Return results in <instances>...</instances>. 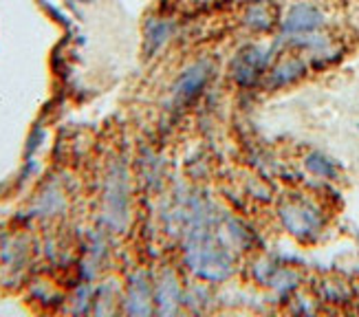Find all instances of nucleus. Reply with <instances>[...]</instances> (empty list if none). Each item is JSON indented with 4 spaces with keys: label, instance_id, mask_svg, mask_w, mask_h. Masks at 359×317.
<instances>
[{
    "label": "nucleus",
    "instance_id": "9d476101",
    "mask_svg": "<svg viewBox=\"0 0 359 317\" xmlns=\"http://www.w3.org/2000/svg\"><path fill=\"white\" fill-rule=\"evenodd\" d=\"M177 299H179V289H177V282L175 278H165L161 282V291H159V304L163 306V311H172L175 304H177Z\"/></svg>",
    "mask_w": 359,
    "mask_h": 317
},
{
    "label": "nucleus",
    "instance_id": "6e6552de",
    "mask_svg": "<svg viewBox=\"0 0 359 317\" xmlns=\"http://www.w3.org/2000/svg\"><path fill=\"white\" fill-rule=\"evenodd\" d=\"M170 38V25L168 22H150L146 34V53H154L165 40Z\"/></svg>",
    "mask_w": 359,
    "mask_h": 317
},
{
    "label": "nucleus",
    "instance_id": "0eeeda50",
    "mask_svg": "<svg viewBox=\"0 0 359 317\" xmlns=\"http://www.w3.org/2000/svg\"><path fill=\"white\" fill-rule=\"evenodd\" d=\"M276 22V15H273V9L258 0V3H252L247 9H245V25L252 27L254 31H269Z\"/></svg>",
    "mask_w": 359,
    "mask_h": 317
},
{
    "label": "nucleus",
    "instance_id": "20e7f679",
    "mask_svg": "<svg viewBox=\"0 0 359 317\" xmlns=\"http://www.w3.org/2000/svg\"><path fill=\"white\" fill-rule=\"evenodd\" d=\"M269 65V53L262 49L258 44H252V46H245V49L238 53V58L233 60L231 65V73L236 77V82L243 84V86H249L254 84L258 75L267 69Z\"/></svg>",
    "mask_w": 359,
    "mask_h": 317
},
{
    "label": "nucleus",
    "instance_id": "f03ea898",
    "mask_svg": "<svg viewBox=\"0 0 359 317\" xmlns=\"http://www.w3.org/2000/svg\"><path fill=\"white\" fill-rule=\"evenodd\" d=\"M326 22L324 13L311 3H298L289 9V13L283 20V38H295V36H306L316 34Z\"/></svg>",
    "mask_w": 359,
    "mask_h": 317
},
{
    "label": "nucleus",
    "instance_id": "7ed1b4c3",
    "mask_svg": "<svg viewBox=\"0 0 359 317\" xmlns=\"http://www.w3.org/2000/svg\"><path fill=\"white\" fill-rule=\"evenodd\" d=\"M280 218L283 225L300 238H309L320 231V214L309 203H287L280 208Z\"/></svg>",
    "mask_w": 359,
    "mask_h": 317
},
{
    "label": "nucleus",
    "instance_id": "9b49d317",
    "mask_svg": "<svg viewBox=\"0 0 359 317\" xmlns=\"http://www.w3.org/2000/svg\"><path fill=\"white\" fill-rule=\"evenodd\" d=\"M82 3H90V0H82Z\"/></svg>",
    "mask_w": 359,
    "mask_h": 317
},
{
    "label": "nucleus",
    "instance_id": "f257e3e1",
    "mask_svg": "<svg viewBox=\"0 0 359 317\" xmlns=\"http://www.w3.org/2000/svg\"><path fill=\"white\" fill-rule=\"evenodd\" d=\"M185 258L192 271L205 280H223L229 274V256L210 236L208 229L192 227L185 243Z\"/></svg>",
    "mask_w": 359,
    "mask_h": 317
},
{
    "label": "nucleus",
    "instance_id": "1a4fd4ad",
    "mask_svg": "<svg viewBox=\"0 0 359 317\" xmlns=\"http://www.w3.org/2000/svg\"><path fill=\"white\" fill-rule=\"evenodd\" d=\"M306 168L313 174H318V177H324V179H335L337 177V170H335L331 158H326L324 154H318V152L306 156Z\"/></svg>",
    "mask_w": 359,
    "mask_h": 317
},
{
    "label": "nucleus",
    "instance_id": "39448f33",
    "mask_svg": "<svg viewBox=\"0 0 359 317\" xmlns=\"http://www.w3.org/2000/svg\"><path fill=\"white\" fill-rule=\"evenodd\" d=\"M208 77H210V65H208V62H198V65L183 71V75L177 79V84L172 88L175 100L179 104H187L194 97V95H198L203 84L208 82Z\"/></svg>",
    "mask_w": 359,
    "mask_h": 317
},
{
    "label": "nucleus",
    "instance_id": "423d86ee",
    "mask_svg": "<svg viewBox=\"0 0 359 317\" xmlns=\"http://www.w3.org/2000/svg\"><path fill=\"white\" fill-rule=\"evenodd\" d=\"M304 71H306V67L300 58H287V60L280 62V65H276V69L271 71L269 86L283 88L287 84H293L295 79H300L304 75Z\"/></svg>",
    "mask_w": 359,
    "mask_h": 317
}]
</instances>
